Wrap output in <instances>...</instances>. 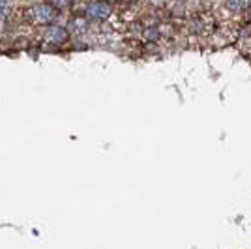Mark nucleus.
Here are the masks:
<instances>
[{"instance_id":"1","label":"nucleus","mask_w":251,"mask_h":249,"mask_svg":"<svg viewBox=\"0 0 251 249\" xmlns=\"http://www.w3.org/2000/svg\"><path fill=\"white\" fill-rule=\"evenodd\" d=\"M86 15L90 19H94V21H105L111 15V4L105 2V0H101V2H92L86 8Z\"/></svg>"},{"instance_id":"2","label":"nucleus","mask_w":251,"mask_h":249,"mask_svg":"<svg viewBox=\"0 0 251 249\" xmlns=\"http://www.w3.org/2000/svg\"><path fill=\"white\" fill-rule=\"evenodd\" d=\"M34 17L38 23H51L54 19V11L51 10V6H38L34 10Z\"/></svg>"},{"instance_id":"3","label":"nucleus","mask_w":251,"mask_h":249,"mask_svg":"<svg viewBox=\"0 0 251 249\" xmlns=\"http://www.w3.org/2000/svg\"><path fill=\"white\" fill-rule=\"evenodd\" d=\"M225 4L230 11H240L246 8V0H227Z\"/></svg>"},{"instance_id":"4","label":"nucleus","mask_w":251,"mask_h":249,"mask_svg":"<svg viewBox=\"0 0 251 249\" xmlns=\"http://www.w3.org/2000/svg\"><path fill=\"white\" fill-rule=\"evenodd\" d=\"M51 4L54 8H66L70 4V0H51Z\"/></svg>"},{"instance_id":"5","label":"nucleus","mask_w":251,"mask_h":249,"mask_svg":"<svg viewBox=\"0 0 251 249\" xmlns=\"http://www.w3.org/2000/svg\"><path fill=\"white\" fill-rule=\"evenodd\" d=\"M105 2H113V0H105Z\"/></svg>"}]
</instances>
